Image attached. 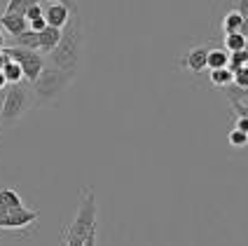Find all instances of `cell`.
Returning a JSON list of instances; mask_svg holds the SVG:
<instances>
[{"label": "cell", "instance_id": "8", "mask_svg": "<svg viewBox=\"0 0 248 246\" xmlns=\"http://www.w3.org/2000/svg\"><path fill=\"white\" fill-rule=\"evenodd\" d=\"M206 54L208 47H192L190 52L180 56V66L190 73H202V70H206Z\"/></svg>", "mask_w": 248, "mask_h": 246}, {"label": "cell", "instance_id": "26", "mask_svg": "<svg viewBox=\"0 0 248 246\" xmlns=\"http://www.w3.org/2000/svg\"><path fill=\"white\" fill-rule=\"evenodd\" d=\"M96 239H98V225L89 234H87V237H84V244L82 246H96Z\"/></svg>", "mask_w": 248, "mask_h": 246}, {"label": "cell", "instance_id": "16", "mask_svg": "<svg viewBox=\"0 0 248 246\" xmlns=\"http://www.w3.org/2000/svg\"><path fill=\"white\" fill-rule=\"evenodd\" d=\"M241 49H246V35H241V33H230V35H225V52H241Z\"/></svg>", "mask_w": 248, "mask_h": 246}, {"label": "cell", "instance_id": "31", "mask_svg": "<svg viewBox=\"0 0 248 246\" xmlns=\"http://www.w3.org/2000/svg\"><path fill=\"white\" fill-rule=\"evenodd\" d=\"M7 61H10V56L5 54V49H0V70H2V66H5Z\"/></svg>", "mask_w": 248, "mask_h": 246}, {"label": "cell", "instance_id": "7", "mask_svg": "<svg viewBox=\"0 0 248 246\" xmlns=\"http://www.w3.org/2000/svg\"><path fill=\"white\" fill-rule=\"evenodd\" d=\"M73 16L68 7H63V5H59V2H45V7H42V19H45V24L52 28H63L68 24V19Z\"/></svg>", "mask_w": 248, "mask_h": 246}, {"label": "cell", "instance_id": "30", "mask_svg": "<svg viewBox=\"0 0 248 246\" xmlns=\"http://www.w3.org/2000/svg\"><path fill=\"white\" fill-rule=\"evenodd\" d=\"M234 129H239V131H246L248 134V117H236V127Z\"/></svg>", "mask_w": 248, "mask_h": 246}, {"label": "cell", "instance_id": "34", "mask_svg": "<svg viewBox=\"0 0 248 246\" xmlns=\"http://www.w3.org/2000/svg\"><path fill=\"white\" fill-rule=\"evenodd\" d=\"M0 131H2V127H0Z\"/></svg>", "mask_w": 248, "mask_h": 246}, {"label": "cell", "instance_id": "17", "mask_svg": "<svg viewBox=\"0 0 248 246\" xmlns=\"http://www.w3.org/2000/svg\"><path fill=\"white\" fill-rule=\"evenodd\" d=\"M225 96H227L230 103H246L248 101V89L236 87V84H227V87H225Z\"/></svg>", "mask_w": 248, "mask_h": 246}, {"label": "cell", "instance_id": "25", "mask_svg": "<svg viewBox=\"0 0 248 246\" xmlns=\"http://www.w3.org/2000/svg\"><path fill=\"white\" fill-rule=\"evenodd\" d=\"M232 110L236 113V117H248V106L246 103H230Z\"/></svg>", "mask_w": 248, "mask_h": 246}, {"label": "cell", "instance_id": "3", "mask_svg": "<svg viewBox=\"0 0 248 246\" xmlns=\"http://www.w3.org/2000/svg\"><path fill=\"white\" fill-rule=\"evenodd\" d=\"M33 108V94L26 80L7 84L0 94V127L7 129L24 120L28 110Z\"/></svg>", "mask_w": 248, "mask_h": 246}, {"label": "cell", "instance_id": "11", "mask_svg": "<svg viewBox=\"0 0 248 246\" xmlns=\"http://www.w3.org/2000/svg\"><path fill=\"white\" fill-rule=\"evenodd\" d=\"M246 24H248L246 16H241L236 10H230V12L222 16V33H225V35H230V33L246 35Z\"/></svg>", "mask_w": 248, "mask_h": 246}, {"label": "cell", "instance_id": "14", "mask_svg": "<svg viewBox=\"0 0 248 246\" xmlns=\"http://www.w3.org/2000/svg\"><path fill=\"white\" fill-rule=\"evenodd\" d=\"M206 68L208 70L227 68V52H225V49H208V54H206Z\"/></svg>", "mask_w": 248, "mask_h": 246}, {"label": "cell", "instance_id": "23", "mask_svg": "<svg viewBox=\"0 0 248 246\" xmlns=\"http://www.w3.org/2000/svg\"><path fill=\"white\" fill-rule=\"evenodd\" d=\"M42 7H45L42 2L33 5V7H28L26 12H24V19H26L28 24H31V21H35V19H40V16H42Z\"/></svg>", "mask_w": 248, "mask_h": 246}, {"label": "cell", "instance_id": "24", "mask_svg": "<svg viewBox=\"0 0 248 246\" xmlns=\"http://www.w3.org/2000/svg\"><path fill=\"white\" fill-rule=\"evenodd\" d=\"M61 242H63V246H82L84 239L82 237H75V234H68L66 230H63V234H61Z\"/></svg>", "mask_w": 248, "mask_h": 246}, {"label": "cell", "instance_id": "10", "mask_svg": "<svg viewBox=\"0 0 248 246\" xmlns=\"http://www.w3.org/2000/svg\"><path fill=\"white\" fill-rule=\"evenodd\" d=\"M59 40H61V28L45 26L40 33H38V52H40V54H49Z\"/></svg>", "mask_w": 248, "mask_h": 246}, {"label": "cell", "instance_id": "5", "mask_svg": "<svg viewBox=\"0 0 248 246\" xmlns=\"http://www.w3.org/2000/svg\"><path fill=\"white\" fill-rule=\"evenodd\" d=\"M5 49V54L12 59L14 64H19V68L24 73V80L31 84V82L35 80L38 75H40V70L45 68V56L40 52H35V49H24V47H2Z\"/></svg>", "mask_w": 248, "mask_h": 246}, {"label": "cell", "instance_id": "20", "mask_svg": "<svg viewBox=\"0 0 248 246\" xmlns=\"http://www.w3.org/2000/svg\"><path fill=\"white\" fill-rule=\"evenodd\" d=\"M40 0H7V7H5V12H14V14H24L28 7H33V5H38Z\"/></svg>", "mask_w": 248, "mask_h": 246}, {"label": "cell", "instance_id": "18", "mask_svg": "<svg viewBox=\"0 0 248 246\" xmlns=\"http://www.w3.org/2000/svg\"><path fill=\"white\" fill-rule=\"evenodd\" d=\"M248 61V52L246 49H241V52H232V54H227V70L230 73H236L239 68H244Z\"/></svg>", "mask_w": 248, "mask_h": 246}, {"label": "cell", "instance_id": "27", "mask_svg": "<svg viewBox=\"0 0 248 246\" xmlns=\"http://www.w3.org/2000/svg\"><path fill=\"white\" fill-rule=\"evenodd\" d=\"M47 2H59V5L68 7L73 14H78V2H75V0H47Z\"/></svg>", "mask_w": 248, "mask_h": 246}, {"label": "cell", "instance_id": "32", "mask_svg": "<svg viewBox=\"0 0 248 246\" xmlns=\"http://www.w3.org/2000/svg\"><path fill=\"white\" fill-rule=\"evenodd\" d=\"M7 87V82H5V78H2V73H0V94H2V89Z\"/></svg>", "mask_w": 248, "mask_h": 246}, {"label": "cell", "instance_id": "28", "mask_svg": "<svg viewBox=\"0 0 248 246\" xmlns=\"http://www.w3.org/2000/svg\"><path fill=\"white\" fill-rule=\"evenodd\" d=\"M234 10L241 14V16H246V19H248V0H236V7H234Z\"/></svg>", "mask_w": 248, "mask_h": 246}, {"label": "cell", "instance_id": "4", "mask_svg": "<svg viewBox=\"0 0 248 246\" xmlns=\"http://www.w3.org/2000/svg\"><path fill=\"white\" fill-rule=\"evenodd\" d=\"M96 213H98V204H96V195L92 188H84L82 190V199H80V206H78V216L75 220L70 223L66 228L68 234H75V237H87L92 232L94 228L98 225L96 220Z\"/></svg>", "mask_w": 248, "mask_h": 246}, {"label": "cell", "instance_id": "1", "mask_svg": "<svg viewBox=\"0 0 248 246\" xmlns=\"http://www.w3.org/2000/svg\"><path fill=\"white\" fill-rule=\"evenodd\" d=\"M82 42H84V31L80 14H73L68 24L61 28V40L56 42V47L47 54V64L61 70H70L78 73L80 61H82Z\"/></svg>", "mask_w": 248, "mask_h": 246}, {"label": "cell", "instance_id": "29", "mask_svg": "<svg viewBox=\"0 0 248 246\" xmlns=\"http://www.w3.org/2000/svg\"><path fill=\"white\" fill-rule=\"evenodd\" d=\"M45 26H47V24H45V19H42V16H40V19H35V21H31V24H28V28H31V31H35V33H40V31H42Z\"/></svg>", "mask_w": 248, "mask_h": 246}, {"label": "cell", "instance_id": "13", "mask_svg": "<svg viewBox=\"0 0 248 246\" xmlns=\"http://www.w3.org/2000/svg\"><path fill=\"white\" fill-rule=\"evenodd\" d=\"M12 47H24V49H35L38 52V33L26 28L24 33H19V35L12 38Z\"/></svg>", "mask_w": 248, "mask_h": 246}, {"label": "cell", "instance_id": "15", "mask_svg": "<svg viewBox=\"0 0 248 246\" xmlns=\"http://www.w3.org/2000/svg\"><path fill=\"white\" fill-rule=\"evenodd\" d=\"M0 73H2V78H5V82H7V84H14V82L24 80V73H21V68H19V64H14L12 59H10V61L2 66V70H0Z\"/></svg>", "mask_w": 248, "mask_h": 246}, {"label": "cell", "instance_id": "22", "mask_svg": "<svg viewBox=\"0 0 248 246\" xmlns=\"http://www.w3.org/2000/svg\"><path fill=\"white\" fill-rule=\"evenodd\" d=\"M232 84L248 89V68H246V66H244V68H239L236 73H232Z\"/></svg>", "mask_w": 248, "mask_h": 246}, {"label": "cell", "instance_id": "2", "mask_svg": "<svg viewBox=\"0 0 248 246\" xmlns=\"http://www.w3.org/2000/svg\"><path fill=\"white\" fill-rule=\"evenodd\" d=\"M78 73L70 70L54 68L49 64H45V68L40 70V75L31 82V94H33V108H49L56 106L59 98L63 96V92L68 89Z\"/></svg>", "mask_w": 248, "mask_h": 246}, {"label": "cell", "instance_id": "33", "mask_svg": "<svg viewBox=\"0 0 248 246\" xmlns=\"http://www.w3.org/2000/svg\"><path fill=\"white\" fill-rule=\"evenodd\" d=\"M5 47V35H2V31H0V49Z\"/></svg>", "mask_w": 248, "mask_h": 246}, {"label": "cell", "instance_id": "12", "mask_svg": "<svg viewBox=\"0 0 248 246\" xmlns=\"http://www.w3.org/2000/svg\"><path fill=\"white\" fill-rule=\"evenodd\" d=\"M21 206H24V199L19 197V192L12 188H0V218L14 209H21Z\"/></svg>", "mask_w": 248, "mask_h": 246}, {"label": "cell", "instance_id": "19", "mask_svg": "<svg viewBox=\"0 0 248 246\" xmlns=\"http://www.w3.org/2000/svg\"><path fill=\"white\" fill-rule=\"evenodd\" d=\"M211 84L213 87H227V84H232V73L227 68H218V70H211Z\"/></svg>", "mask_w": 248, "mask_h": 246}, {"label": "cell", "instance_id": "21", "mask_svg": "<svg viewBox=\"0 0 248 246\" xmlns=\"http://www.w3.org/2000/svg\"><path fill=\"white\" fill-rule=\"evenodd\" d=\"M227 138H230V143L236 146V148H244L248 143V134L246 131H239V129H232V131L227 134Z\"/></svg>", "mask_w": 248, "mask_h": 246}, {"label": "cell", "instance_id": "6", "mask_svg": "<svg viewBox=\"0 0 248 246\" xmlns=\"http://www.w3.org/2000/svg\"><path fill=\"white\" fill-rule=\"evenodd\" d=\"M38 218H40V211H38V209L21 206V209H14L10 213H5V216L0 218V228H2V230H24L28 225L38 223Z\"/></svg>", "mask_w": 248, "mask_h": 246}, {"label": "cell", "instance_id": "9", "mask_svg": "<svg viewBox=\"0 0 248 246\" xmlns=\"http://www.w3.org/2000/svg\"><path fill=\"white\" fill-rule=\"evenodd\" d=\"M28 28V21L24 19V14H14V12H5L0 16V31L10 33V35H19Z\"/></svg>", "mask_w": 248, "mask_h": 246}]
</instances>
